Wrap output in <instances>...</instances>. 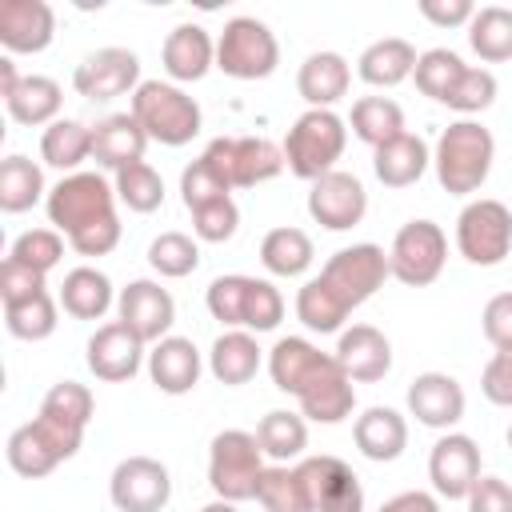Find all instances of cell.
I'll return each mask as SVG.
<instances>
[{
    "mask_svg": "<svg viewBox=\"0 0 512 512\" xmlns=\"http://www.w3.org/2000/svg\"><path fill=\"white\" fill-rule=\"evenodd\" d=\"M108 496L120 512H164L172 500V476L152 456H128L112 468Z\"/></svg>",
    "mask_w": 512,
    "mask_h": 512,
    "instance_id": "cell-13",
    "label": "cell"
},
{
    "mask_svg": "<svg viewBox=\"0 0 512 512\" xmlns=\"http://www.w3.org/2000/svg\"><path fill=\"white\" fill-rule=\"evenodd\" d=\"M484 336L488 344L500 352V348H512V292H496L488 304H484Z\"/></svg>",
    "mask_w": 512,
    "mask_h": 512,
    "instance_id": "cell-54",
    "label": "cell"
},
{
    "mask_svg": "<svg viewBox=\"0 0 512 512\" xmlns=\"http://www.w3.org/2000/svg\"><path fill=\"white\" fill-rule=\"evenodd\" d=\"M132 116L140 120L148 140H160L168 148L188 144L200 132V120H204L200 104L184 88H176L168 80H144L132 92Z\"/></svg>",
    "mask_w": 512,
    "mask_h": 512,
    "instance_id": "cell-6",
    "label": "cell"
},
{
    "mask_svg": "<svg viewBox=\"0 0 512 512\" xmlns=\"http://www.w3.org/2000/svg\"><path fill=\"white\" fill-rule=\"evenodd\" d=\"M256 500L264 512H312L308 492L300 484V472L288 464H268L260 484H256Z\"/></svg>",
    "mask_w": 512,
    "mask_h": 512,
    "instance_id": "cell-42",
    "label": "cell"
},
{
    "mask_svg": "<svg viewBox=\"0 0 512 512\" xmlns=\"http://www.w3.org/2000/svg\"><path fill=\"white\" fill-rule=\"evenodd\" d=\"M160 60H164V72L176 84H192V80H200L216 64V44H212V36L200 24H176L164 36Z\"/></svg>",
    "mask_w": 512,
    "mask_h": 512,
    "instance_id": "cell-25",
    "label": "cell"
},
{
    "mask_svg": "<svg viewBox=\"0 0 512 512\" xmlns=\"http://www.w3.org/2000/svg\"><path fill=\"white\" fill-rule=\"evenodd\" d=\"M236 228H240V208H236L232 196L212 200V204H204V208L192 212V232H196V240L224 244V240L236 236Z\"/></svg>",
    "mask_w": 512,
    "mask_h": 512,
    "instance_id": "cell-51",
    "label": "cell"
},
{
    "mask_svg": "<svg viewBox=\"0 0 512 512\" xmlns=\"http://www.w3.org/2000/svg\"><path fill=\"white\" fill-rule=\"evenodd\" d=\"M504 440H508V448H512V424H508V436H504Z\"/></svg>",
    "mask_w": 512,
    "mask_h": 512,
    "instance_id": "cell-61",
    "label": "cell"
},
{
    "mask_svg": "<svg viewBox=\"0 0 512 512\" xmlns=\"http://www.w3.org/2000/svg\"><path fill=\"white\" fill-rule=\"evenodd\" d=\"M420 16L436 28H456V24H472L476 4L472 0H420Z\"/></svg>",
    "mask_w": 512,
    "mask_h": 512,
    "instance_id": "cell-57",
    "label": "cell"
},
{
    "mask_svg": "<svg viewBox=\"0 0 512 512\" xmlns=\"http://www.w3.org/2000/svg\"><path fill=\"white\" fill-rule=\"evenodd\" d=\"M200 512H240V508H236L232 500H220V496H216V500H212V504H204Z\"/></svg>",
    "mask_w": 512,
    "mask_h": 512,
    "instance_id": "cell-60",
    "label": "cell"
},
{
    "mask_svg": "<svg viewBox=\"0 0 512 512\" xmlns=\"http://www.w3.org/2000/svg\"><path fill=\"white\" fill-rule=\"evenodd\" d=\"M56 36V12L44 0H0V44L8 52H44Z\"/></svg>",
    "mask_w": 512,
    "mask_h": 512,
    "instance_id": "cell-23",
    "label": "cell"
},
{
    "mask_svg": "<svg viewBox=\"0 0 512 512\" xmlns=\"http://www.w3.org/2000/svg\"><path fill=\"white\" fill-rule=\"evenodd\" d=\"M480 392H484L492 404L512 408V348H500V352L484 364V372H480Z\"/></svg>",
    "mask_w": 512,
    "mask_h": 512,
    "instance_id": "cell-53",
    "label": "cell"
},
{
    "mask_svg": "<svg viewBox=\"0 0 512 512\" xmlns=\"http://www.w3.org/2000/svg\"><path fill=\"white\" fill-rule=\"evenodd\" d=\"M312 256H316L312 236L304 228H292V224L272 228L260 240V260H264V268L272 276H300V272H308Z\"/></svg>",
    "mask_w": 512,
    "mask_h": 512,
    "instance_id": "cell-35",
    "label": "cell"
},
{
    "mask_svg": "<svg viewBox=\"0 0 512 512\" xmlns=\"http://www.w3.org/2000/svg\"><path fill=\"white\" fill-rule=\"evenodd\" d=\"M416 48L404 40V36H384V40H372L360 60H356V72L364 84L372 88H396L400 80H408L416 72Z\"/></svg>",
    "mask_w": 512,
    "mask_h": 512,
    "instance_id": "cell-29",
    "label": "cell"
},
{
    "mask_svg": "<svg viewBox=\"0 0 512 512\" xmlns=\"http://www.w3.org/2000/svg\"><path fill=\"white\" fill-rule=\"evenodd\" d=\"M368 212V192L364 184L352 176V172H324L320 180H312V192H308V216L316 224H324L328 232H348L364 220Z\"/></svg>",
    "mask_w": 512,
    "mask_h": 512,
    "instance_id": "cell-16",
    "label": "cell"
},
{
    "mask_svg": "<svg viewBox=\"0 0 512 512\" xmlns=\"http://www.w3.org/2000/svg\"><path fill=\"white\" fill-rule=\"evenodd\" d=\"M352 440H356V448H360L368 460L388 464V460H396V456L408 448V420H404L396 408L376 404V408H368V412L356 416Z\"/></svg>",
    "mask_w": 512,
    "mask_h": 512,
    "instance_id": "cell-27",
    "label": "cell"
},
{
    "mask_svg": "<svg viewBox=\"0 0 512 512\" xmlns=\"http://www.w3.org/2000/svg\"><path fill=\"white\" fill-rule=\"evenodd\" d=\"M492 156H496V140L480 120L448 124L436 140V152H432L440 188L452 192V196L476 192L492 172Z\"/></svg>",
    "mask_w": 512,
    "mask_h": 512,
    "instance_id": "cell-1",
    "label": "cell"
},
{
    "mask_svg": "<svg viewBox=\"0 0 512 512\" xmlns=\"http://www.w3.org/2000/svg\"><path fill=\"white\" fill-rule=\"evenodd\" d=\"M60 256H64V240H60L56 228H28V232H20L12 240V252H8V260L24 264V268H32L40 276H48L60 264Z\"/></svg>",
    "mask_w": 512,
    "mask_h": 512,
    "instance_id": "cell-47",
    "label": "cell"
},
{
    "mask_svg": "<svg viewBox=\"0 0 512 512\" xmlns=\"http://www.w3.org/2000/svg\"><path fill=\"white\" fill-rule=\"evenodd\" d=\"M468 44L488 64L512 60V8H504V4L476 8L472 24H468Z\"/></svg>",
    "mask_w": 512,
    "mask_h": 512,
    "instance_id": "cell-38",
    "label": "cell"
},
{
    "mask_svg": "<svg viewBox=\"0 0 512 512\" xmlns=\"http://www.w3.org/2000/svg\"><path fill=\"white\" fill-rule=\"evenodd\" d=\"M116 200L128 204V212H156L164 204V180L148 160H136L116 172Z\"/></svg>",
    "mask_w": 512,
    "mask_h": 512,
    "instance_id": "cell-43",
    "label": "cell"
},
{
    "mask_svg": "<svg viewBox=\"0 0 512 512\" xmlns=\"http://www.w3.org/2000/svg\"><path fill=\"white\" fill-rule=\"evenodd\" d=\"M44 196V172L28 156H4L0 164V208L4 212H28Z\"/></svg>",
    "mask_w": 512,
    "mask_h": 512,
    "instance_id": "cell-40",
    "label": "cell"
},
{
    "mask_svg": "<svg viewBox=\"0 0 512 512\" xmlns=\"http://www.w3.org/2000/svg\"><path fill=\"white\" fill-rule=\"evenodd\" d=\"M144 80H140V56L132 48H96L88 52L76 72H72V88L88 100H112V96H124V92H136Z\"/></svg>",
    "mask_w": 512,
    "mask_h": 512,
    "instance_id": "cell-15",
    "label": "cell"
},
{
    "mask_svg": "<svg viewBox=\"0 0 512 512\" xmlns=\"http://www.w3.org/2000/svg\"><path fill=\"white\" fill-rule=\"evenodd\" d=\"M280 64V44L272 28L256 16H232L216 40V68L232 80H264Z\"/></svg>",
    "mask_w": 512,
    "mask_h": 512,
    "instance_id": "cell-8",
    "label": "cell"
},
{
    "mask_svg": "<svg viewBox=\"0 0 512 512\" xmlns=\"http://www.w3.org/2000/svg\"><path fill=\"white\" fill-rule=\"evenodd\" d=\"M464 388L448 372H420L408 384V412L424 428H452L464 420Z\"/></svg>",
    "mask_w": 512,
    "mask_h": 512,
    "instance_id": "cell-22",
    "label": "cell"
},
{
    "mask_svg": "<svg viewBox=\"0 0 512 512\" xmlns=\"http://www.w3.org/2000/svg\"><path fill=\"white\" fill-rule=\"evenodd\" d=\"M352 132L364 144L380 148V144L404 136V108L392 96H360L352 104Z\"/></svg>",
    "mask_w": 512,
    "mask_h": 512,
    "instance_id": "cell-39",
    "label": "cell"
},
{
    "mask_svg": "<svg viewBox=\"0 0 512 512\" xmlns=\"http://www.w3.org/2000/svg\"><path fill=\"white\" fill-rule=\"evenodd\" d=\"M376 512H440V500L432 496V492H400V496H392V500H384Z\"/></svg>",
    "mask_w": 512,
    "mask_h": 512,
    "instance_id": "cell-58",
    "label": "cell"
},
{
    "mask_svg": "<svg viewBox=\"0 0 512 512\" xmlns=\"http://www.w3.org/2000/svg\"><path fill=\"white\" fill-rule=\"evenodd\" d=\"M264 448L256 440V432L244 428H224L212 436L208 448V484L220 500H256V484L264 476Z\"/></svg>",
    "mask_w": 512,
    "mask_h": 512,
    "instance_id": "cell-5",
    "label": "cell"
},
{
    "mask_svg": "<svg viewBox=\"0 0 512 512\" xmlns=\"http://www.w3.org/2000/svg\"><path fill=\"white\" fill-rule=\"evenodd\" d=\"M352 84V68L340 52H312L304 56L296 72V92L308 100V108H332Z\"/></svg>",
    "mask_w": 512,
    "mask_h": 512,
    "instance_id": "cell-28",
    "label": "cell"
},
{
    "mask_svg": "<svg viewBox=\"0 0 512 512\" xmlns=\"http://www.w3.org/2000/svg\"><path fill=\"white\" fill-rule=\"evenodd\" d=\"M256 440H260L264 456H272L276 464H288V460H296V456L308 448V424H304L300 412L272 408V412H264V420L256 424Z\"/></svg>",
    "mask_w": 512,
    "mask_h": 512,
    "instance_id": "cell-37",
    "label": "cell"
},
{
    "mask_svg": "<svg viewBox=\"0 0 512 512\" xmlns=\"http://www.w3.org/2000/svg\"><path fill=\"white\" fill-rule=\"evenodd\" d=\"M336 364L344 368V376L352 384H376L388 376L392 368V344L380 328L372 324H352L340 332V344H336Z\"/></svg>",
    "mask_w": 512,
    "mask_h": 512,
    "instance_id": "cell-21",
    "label": "cell"
},
{
    "mask_svg": "<svg viewBox=\"0 0 512 512\" xmlns=\"http://www.w3.org/2000/svg\"><path fill=\"white\" fill-rule=\"evenodd\" d=\"M456 248L476 268H496L512 252V212L504 200L480 196L456 216Z\"/></svg>",
    "mask_w": 512,
    "mask_h": 512,
    "instance_id": "cell-9",
    "label": "cell"
},
{
    "mask_svg": "<svg viewBox=\"0 0 512 512\" xmlns=\"http://www.w3.org/2000/svg\"><path fill=\"white\" fill-rule=\"evenodd\" d=\"M40 156H44V164H52V168H60V172L72 176L92 156V128L80 124V120H56V124H48L44 136H40Z\"/></svg>",
    "mask_w": 512,
    "mask_h": 512,
    "instance_id": "cell-36",
    "label": "cell"
},
{
    "mask_svg": "<svg viewBox=\"0 0 512 512\" xmlns=\"http://www.w3.org/2000/svg\"><path fill=\"white\" fill-rule=\"evenodd\" d=\"M148 376L168 396L192 392L196 380H200V352H196V344L188 336H164L148 352Z\"/></svg>",
    "mask_w": 512,
    "mask_h": 512,
    "instance_id": "cell-26",
    "label": "cell"
},
{
    "mask_svg": "<svg viewBox=\"0 0 512 512\" xmlns=\"http://www.w3.org/2000/svg\"><path fill=\"white\" fill-rule=\"evenodd\" d=\"M4 324L16 340H48L56 332V300L48 292L20 300V304H4Z\"/></svg>",
    "mask_w": 512,
    "mask_h": 512,
    "instance_id": "cell-46",
    "label": "cell"
},
{
    "mask_svg": "<svg viewBox=\"0 0 512 512\" xmlns=\"http://www.w3.org/2000/svg\"><path fill=\"white\" fill-rule=\"evenodd\" d=\"M112 280L100 272V268H72L64 272V284H60V308L76 320H100L108 308H112Z\"/></svg>",
    "mask_w": 512,
    "mask_h": 512,
    "instance_id": "cell-32",
    "label": "cell"
},
{
    "mask_svg": "<svg viewBox=\"0 0 512 512\" xmlns=\"http://www.w3.org/2000/svg\"><path fill=\"white\" fill-rule=\"evenodd\" d=\"M232 188L224 184V176L200 156V160H192L188 168H184V176H180V196H184V208L188 212H196V208H204V204H212V200H224Z\"/></svg>",
    "mask_w": 512,
    "mask_h": 512,
    "instance_id": "cell-50",
    "label": "cell"
},
{
    "mask_svg": "<svg viewBox=\"0 0 512 512\" xmlns=\"http://www.w3.org/2000/svg\"><path fill=\"white\" fill-rule=\"evenodd\" d=\"M68 244H72L80 256H108V252L120 244V220H116V216H112V220H100V224H92V228L68 236Z\"/></svg>",
    "mask_w": 512,
    "mask_h": 512,
    "instance_id": "cell-56",
    "label": "cell"
},
{
    "mask_svg": "<svg viewBox=\"0 0 512 512\" xmlns=\"http://www.w3.org/2000/svg\"><path fill=\"white\" fill-rule=\"evenodd\" d=\"M468 512H512V484L500 476H480L468 492Z\"/></svg>",
    "mask_w": 512,
    "mask_h": 512,
    "instance_id": "cell-55",
    "label": "cell"
},
{
    "mask_svg": "<svg viewBox=\"0 0 512 512\" xmlns=\"http://www.w3.org/2000/svg\"><path fill=\"white\" fill-rule=\"evenodd\" d=\"M312 512H364V488L340 456H308L296 464Z\"/></svg>",
    "mask_w": 512,
    "mask_h": 512,
    "instance_id": "cell-14",
    "label": "cell"
},
{
    "mask_svg": "<svg viewBox=\"0 0 512 512\" xmlns=\"http://www.w3.org/2000/svg\"><path fill=\"white\" fill-rule=\"evenodd\" d=\"M328 352H320L316 344H308L304 336H284L276 340V348L268 352V372H272V384L288 396L300 392V384L316 372V364L324 360Z\"/></svg>",
    "mask_w": 512,
    "mask_h": 512,
    "instance_id": "cell-34",
    "label": "cell"
},
{
    "mask_svg": "<svg viewBox=\"0 0 512 512\" xmlns=\"http://www.w3.org/2000/svg\"><path fill=\"white\" fill-rule=\"evenodd\" d=\"M296 316L308 332H340V324L348 320V308L328 292V284L320 276L304 280V288L296 292Z\"/></svg>",
    "mask_w": 512,
    "mask_h": 512,
    "instance_id": "cell-41",
    "label": "cell"
},
{
    "mask_svg": "<svg viewBox=\"0 0 512 512\" xmlns=\"http://www.w3.org/2000/svg\"><path fill=\"white\" fill-rule=\"evenodd\" d=\"M428 164H432L428 144L420 136H412V132H404V136L372 148V168H376V180L384 188H408V184H416L428 172Z\"/></svg>",
    "mask_w": 512,
    "mask_h": 512,
    "instance_id": "cell-30",
    "label": "cell"
},
{
    "mask_svg": "<svg viewBox=\"0 0 512 512\" xmlns=\"http://www.w3.org/2000/svg\"><path fill=\"white\" fill-rule=\"evenodd\" d=\"M44 208H48V220L56 232L76 236V232L116 216V188L100 172H72L48 192Z\"/></svg>",
    "mask_w": 512,
    "mask_h": 512,
    "instance_id": "cell-7",
    "label": "cell"
},
{
    "mask_svg": "<svg viewBox=\"0 0 512 512\" xmlns=\"http://www.w3.org/2000/svg\"><path fill=\"white\" fill-rule=\"evenodd\" d=\"M428 480L436 488V496L444 500H468L472 484L480 480V448L472 436L464 432H448L432 444L428 456Z\"/></svg>",
    "mask_w": 512,
    "mask_h": 512,
    "instance_id": "cell-19",
    "label": "cell"
},
{
    "mask_svg": "<svg viewBox=\"0 0 512 512\" xmlns=\"http://www.w3.org/2000/svg\"><path fill=\"white\" fill-rule=\"evenodd\" d=\"M60 100H64V92H60V84L52 80V76H24L20 84H16V92L4 100L8 104V116L16 120V124H56L60 116Z\"/></svg>",
    "mask_w": 512,
    "mask_h": 512,
    "instance_id": "cell-33",
    "label": "cell"
},
{
    "mask_svg": "<svg viewBox=\"0 0 512 512\" xmlns=\"http://www.w3.org/2000/svg\"><path fill=\"white\" fill-rule=\"evenodd\" d=\"M296 404H300V416H304V420H316V424H340L344 416H352V408H356V388H352V380L344 376V368L336 364L332 352H328V356L316 364V372L300 384Z\"/></svg>",
    "mask_w": 512,
    "mask_h": 512,
    "instance_id": "cell-18",
    "label": "cell"
},
{
    "mask_svg": "<svg viewBox=\"0 0 512 512\" xmlns=\"http://www.w3.org/2000/svg\"><path fill=\"white\" fill-rule=\"evenodd\" d=\"M116 308H120V324L136 332L144 344H160L176 324V300L156 280H132L128 288H120Z\"/></svg>",
    "mask_w": 512,
    "mask_h": 512,
    "instance_id": "cell-17",
    "label": "cell"
},
{
    "mask_svg": "<svg viewBox=\"0 0 512 512\" xmlns=\"http://www.w3.org/2000/svg\"><path fill=\"white\" fill-rule=\"evenodd\" d=\"M492 100H496V76H492L488 68H472V64H468L444 104L456 108V112H464V120H468L472 112H484Z\"/></svg>",
    "mask_w": 512,
    "mask_h": 512,
    "instance_id": "cell-49",
    "label": "cell"
},
{
    "mask_svg": "<svg viewBox=\"0 0 512 512\" xmlns=\"http://www.w3.org/2000/svg\"><path fill=\"white\" fill-rule=\"evenodd\" d=\"M344 144H348L344 120L332 108H308L304 116L292 120L284 136V164L292 176L312 184L336 168V160L344 156Z\"/></svg>",
    "mask_w": 512,
    "mask_h": 512,
    "instance_id": "cell-3",
    "label": "cell"
},
{
    "mask_svg": "<svg viewBox=\"0 0 512 512\" xmlns=\"http://www.w3.org/2000/svg\"><path fill=\"white\" fill-rule=\"evenodd\" d=\"M40 292H48V284H44L40 272H32V268H24L16 260H4L0 264V300L4 304H20V300H32Z\"/></svg>",
    "mask_w": 512,
    "mask_h": 512,
    "instance_id": "cell-52",
    "label": "cell"
},
{
    "mask_svg": "<svg viewBox=\"0 0 512 512\" xmlns=\"http://www.w3.org/2000/svg\"><path fill=\"white\" fill-rule=\"evenodd\" d=\"M84 444V428L52 416V412H36V420L20 424L12 436H8V464L12 472L28 476V480H40L48 476L56 464L72 460Z\"/></svg>",
    "mask_w": 512,
    "mask_h": 512,
    "instance_id": "cell-4",
    "label": "cell"
},
{
    "mask_svg": "<svg viewBox=\"0 0 512 512\" xmlns=\"http://www.w3.org/2000/svg\"><path fill=\"white\" fill-rule=\"evenodd\" d=\"M40 412H52V416H60V420H68V424H76V428H88V420H92V412H96V400H92V392H88L84 384L60 380V384H52L48 396L40 400Z\"/></svg>",
    "mask_w": 512,
    "mask_h": 512,
    "instance_id": "cell-48",
    "label": "cell"
},
{
    "mask_svg": "<svg viewBox=\"0 0 512 512\" xmlns=\"http://www.w3.org/2000/svg\"><path fill=\"white\" fill-rule=\"evenodd\" d=\"M208 312L228 324V328H244V332H272L284 320V296L276 292V284L256 280V276H216L208 284Z\"/></svg>",
    "mask_w": 512,
    "mask_h": 512,
    "instance_id": "cell-2",
    "label": "cell"
},
{
    "mask_svg": "<svg viewBox=\"0 0 512 512\" xmlns=\"http://www.w3.org/2000/svg\"><path fill=\"white\" fill-rule=\"evenodd\" d=\"M148 264L168 276V280H180L188 272L200 268V244L184 232H160L152 244H148Z\"/></svg>",
    "mask_w": 512,
    "mask_h": 512,
    "instance_id": "cell-45",
    "label": "cell"
},
{
    "mask_svg": "<svg viewBox=\"0 0 512 512\" xmlns=\"http://www.w3.org/2000/svg\"><path fill=\"white\" fill-rule=\"evenodd\" d=\"M144 148H148V132L132 112H112L92 128V160L108 172H120L144 160Z\"/></svg>",
    "mask_w": 512,
    "mask_h": 512,
    "instance_id": "cell-24",
    "label": "cell"
},
{
    "mask_svg": "<svg viewBox=\"0 0 512 512\" xmlns=\"http://www.w3.org/2000/svg\"><path fill=\"white\" fill-rule=\"evenodd\" d=\"M392 276L388 268V252L380 244H352L328 256V264L320 268V280L328 284V292L352 312L360 308L368 296H376V288Z\"/></svg>",
    "mask_w": 512,
    "mask_h": 512,
    "instance_id": "cell-11",
    "label": "cell"
},
{
    "mask_svg": "<svg viewBox=\"0 0 512 512\" xmlns=\"http://www.w3.org/2000/svg\"><path fill=\"white\" fill-rule=\"evenodd\" d=\"M204 160L224 176L228 188H256L288 168L284 148H276L264 136H216L204 148Z\"/></svg>",
    "mask_w": 512,
    "mask_h": 512,
    "instance_id": "cell-10",
    "label": "cell"
},
{
    "mask_svg": "<svg viewBox=\"0 0 512 512\" xmlns=\"http://www.w3.org/2000/svg\"><path fill=\"white\" fill-rule=\"evenodd\" d=\"M88 372L96 380H108V384H120V380H132L144 364V340L136 332H128L120 320L112 324H100L92 336H88Z\"/></svg>",
    "mask_w": 512,
    "mask_h": 512,
    "instance_id": "cell-20",
    "label": "cell"
},
{
    "mask_svg": "<svg viewBox=\"0 0 512 512\" xmlns=\"http://www.w3.org/2000/svg\"><path fill=\"white\" fill-rule=\"evenodd\" d=\"M24 76L16 72V64H12V56H0V96L8 100L12 92H16V84H20Z\"/></svg>",
    "mask_w": 512,
    "mask_h": 512,
    "instance_id": "cell-59",
    "label": "cell"
},
{
    "mask_svg": "<svg viewBox=\"0 0 512 512\" xmlns=\"http://www.w3.org/2000/svg\"><path fill=\"white\" fill-rule=\"evenodd\" d=\"M208 368L220 384L236 388V384H248L256 372H260V344L252 332L244 328H228L212 340V352H208Z\"/></svg>",
    "mask_w": 512,
    "mask_h": 512,
    "instance_id": "cell-31",
    "label": "cell"
},
{
    "mask_svg": "<svg viewBox=\"0 0 512 512\" xmlns=\"http://www.w3.org/2000/svg\"><path fill=\"white\" fill-rule=\"evenodd\" d=\"M444 256H448L444 228L436 220H408L388 248V268L400 284L424 288L444 272Z\"/></svg>",
    "mask_w": 512,
    "mask_h": 512,
    "instance_id": "cell-12",
    "label": "cell"
},
{
    "mask_svg": "<svg viewBox=\"0 0 512 512\" xmlns=\"http://www.w3.org/2000/svg\"><path fill=\"white\" fill-rule=\"evenodd\" d=\"M468 64L452 52V48H428V52H420V60H416V88L428 96V100H436V104H444L448 100V92L456 88V80H460V72H464Z\"/></svg>",
    "mask_w": 512,
    "mask_h": 512,
    "instance_id": "cell-44",
    "label": "cell"
}]
</instances>
